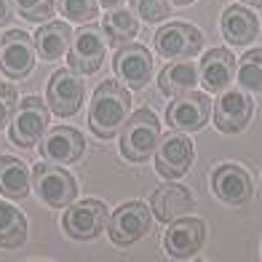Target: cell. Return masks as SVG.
<instances>
[{
    "instance_id": "obj_24",
    "label": "cell",
    "mask_w": 262,
    "mask_h": 262,
    "mask_svg": "<svg viewBox=\"0 0 262 262\" xmlns=\"http://www.w3.org/2000/svg\"><path fill=\"white\" fill-rule=\"evenodd\" d=\"M27 241V217L16 206L0 201V249H19Z\"/></svg>"
},
{
    "instance_id": "obj_1",
    "label": "cell",
    "mask_w": 262,
    "mask_h": 262,
    "mask_svg": "<svg viewBox=\"0 0 262 262\" xmlns=\"http://www.w3.org/2000/svg\"><path fill=\"white\" fill-rule=\"evenodd\" d=\"M128 89H123L118 80H104L97 86L89 104V126L94 137L113 139L123 128L128 118Z\"/></svg>"
},
{
    "instance_id": "obj_18",
    "label": "cell",
    "mask_w": 262,
    "mask_h": 262,
    "mask_svg": "<svg viewBox=\"0 0 262 262\" xmlns=\"http://www.w3.org/2000/svg\"><path fill=\"white\" fill-rule=\"evenodd\" d=\"M193 195H190V190L182 187V185H161L156 193H152L150 198V209H152V217H156L158 222L169 225L171 220L177 217H185V214L193 209Z\"/></svg>"
},
{
    "instance_id": "obj_11",
    "label": "cell",
    "mask_w": 262,
    "mask_h": 262,
    "mask_svg": "<svg viewBox=\"0 0 262 262\" xmlns=\"http://www.w3.org/2000/svg\"><path fill=\"white\" fill-rule=\"evenodd\" d=\"M204 49V32L185 21H171L156 32V51L166 59H193Z\"/></svg>"
},
{
    "instance_id": "obj_10",
    "label": "cell",
    "mask_w": 262,
    "mask_h": 262,
    "mask_svg": "<svg viewBox=\"0 0 262 262\" xmlns=\"http://www.w3.org/2000/svg\"><path fill=\"white\" fill-rule=\"evenodd\" d=\"M193 142L182 131H169L156 147V171L166 180H180L182 174L193 166Z\"/></svg>"
},
{
    "instance_id": "obj_17",
    "label": "cell",
    "mask_w": 262,
    "mask_h": 262,
    "mask_svg": "<svg viewBox=\"0 0 262 262\" xmlns=\"http://www.w3.org/2000/svg\"><path fill=\"white\" fill-rule=\"evenodd\" d=\"M252 113H254V102L244 91H228L214 104V126L222 134H238L252 121Z\"/></svg>"
},
{
    "instance_id": "obj_21",
    "label": "cell",
    "mask_w": 262,
    "mask_h": 262,
    "mask_svg": "<svg viewBox=\"0 0 262 262\" xmlns=\"http://www.w3.org/2000/svg\"><path fill=\"white\" fill-rule=\"evenodd\" d=\"M70 40H73V30L64 21H46L32 38L35 51L43 62H54V59L64 56V51L70 49Z\"/></svg>"
},
{
    "instance_id": "obj_23",
    "label": "cell",
    "mask_w": 262,
    "mask_h": 262,
    "mask_svg": "<svg viewBox=\"0 0 262 262\" xmlns=\"http://www.w3.org/2000/svg\"><path fill=\"white\" fill-rule=\"evenodd\" d=\"M0 193L14 201H21L30 195L27 163H21L14 156H0Z\"/></svg>"
},
{
    "instance_id": "obj_16",
    "label": "cell",
    "mask_w": 262,
    "mask_h": 262,
    "mask_svg": "<svg viewBox=\"0 0 262 262\" xmlns=\"http://www.w3.org/2000/svg\"><path fill=\"white\" fill-rule=\"evenodd\" d=\"M113 70L128 89H145L152 75L150 51L142 43H126L118 49V54L113 59Z\"/></svg>"
},
{
    "instance_id": "obj_31",
    "label": "cell",
    "mask_w": 262,
    "mask_h": 262,
    "mask_svg": "<svg viewBox=\"0 0 262 262\" xmlns=\"http://www.w3.org/2000/svg\"><path fill=\"white\" fill-rule=\"evenodd\" d=\"M11 21V0H0V27Z\"/></svg>"
},
{
    "instance_id": "obj_9",
    "label": "cell",
    "mask_w": 262,
    "mask_h": 262,
    "mask_svg": "<svg viewBox=\"0 0 262 262\" xmlns=\"http://www.w3.org/2000/svg\"><path fill=\"white\" fill-rule=\"evenodd\" d=\"M206 241V225L198 217H177L169 222V230L163 235V249L174 259H190L201 252Z\"/></svg>"
},
{
    "instance_id": "obj_19",
    "label": "cell",
    "mask_w": 262,
    "mask_h": 262,
    "mask_svg": "<svg viewBox=\"0 0 262 262\" xmlns=\"http://www.w3.org/2000/svg\"><path fill=\"white\" fill-rule=\"evenodd\" d=\"M233 75H235V56L228 49H211L201 59L198 80L209 91H225L228 83L233 80Z\"/></svg>"
},
{
    "instance_id": "obj_7",
    "label": "cell",
    "mask_w": 262,
    "mask_h": 262,
    "mask_svg": "<svg viewBox=\"0 0 262 262\" xmlns=\"http://www.w3.org/2000/svg\"><path fill=\"white\" fill-rule=\"evenodd\" d=\"M107 54V40L97 27H80L67 49V64L78 75H94L104 62Z\"/></svg>"
},
{
    "instance_id": "obj_14",
    "label": "cell",
    "mask_w": 262,
    "mask_h": 262,
    "mask_svg": "<svg viewBox=\"0 0 262 262\" xmlns=\"http://www.w3.org/2000/svg\"><path fill=\"white\" fill-rule=\"evenodd\" d=\"M209 115H211V99L206 94L190 91L169 104L166 121L174 131H201L209 123Z\"/></svg>"
},
{
    "instance_id": "obj_30",
    "label": "cell",
    "mask_w": 262,
    "mask_h": 262,
    "mask_svg": "<svg viewBox=\"0 0 262 262\" xmlns=\"http://www.w3.org/2000/svg\"><path fill=\"white\" fill-rule=\"evenodd\" d=\"M16 104H19L16 89L11 83H0V128H6L11 123V115H14Z\"/></svg>"
},
{
    "instance_id": "obj_27",
    "label": "cell",
    "mask_w": 262,
    "mask_h": 262,
    "mask_svg": "<svg viewBox=\"0 0 262 262\" xmlns=\"http://www.w3.org/2000/svg\"><path fill=\"white\" fill-rule=\"evenodd\" d=\"M131 8L147 25H156V21H163L166 16H171V0H131Z\"/></svg>"
},
{
    "instance_id": "obj_8",
    "label": "cell",
    "mask_w": 262,
    "mask_h": 262,
    "mask_svg": "<svg viewBox=\"0 0 262 262\" xmlns=\"http://www.w3.org/2000/svg\"><path fill=\"white\" fill-rule=\"evenodd\" d=\"M35 67V43L27 32L11 30L0 38V70L11 80H25Z\"/></svg>"
},
{
    "instance_id": "obj_34",
    "label": "cell",
    "mask_w": 262,
    "mask_h": 262,
    "mask_svg": "<svg viewBox=\"0 0 262 262\" xmlns=\"http://www.w3.org/2000/svg\"><path fill=\"white\" fill-rule=\"evenodd\" d=\"M174 6H190V3H195V0H171Z\"/></svg>"
},
{
    "instance_id": "obj_3",
    "label": "cell",
    "mask_w": 262,
    "mask_h": 262,
    "mask_svg": "<svg viewBox=\"0 0 262 262\" xmlns=\"http://www.w3.org/2000/svg\"><path fill=\"white\" fill-rule=\"evenodd\" d=\"M32 187L38 193V198L51 209H67L78 195V185L73 180V174L51 161H40L35 166Z\"/></svg>"
},
{
    "instance_id": "obj_20",
    "label": "cell",
    "mask_w": 262,
    "mask_h": 262,
    "mask_svg": "<svg viewBox=\"0 0 262 262\" xmlns=\"http://www.w3.org/2000/svg\"><path fill=\"white\" fill-rule=\"evenodd\" d=\"M222 35L230 46H249L259 35V19L244 6H230L222 14Z\"/></svg>"
},
{
    "instance_id": "obj_12",
    "label": "cell",
    "mask_w": 262,
    "mask_h": 262,
    "mask_svg": "<svg viewBox=\"0 0 262 262\" xmlns=\"http://www.w3.org/2000/svg\"><path fill=\"white\" fill-rule=\"evenodd\" d=\"M83 97H86V86L73 70H56L51 75L49 89H46V102L51 113H56L59 118H73L83 107Z\"/></svg>"
},
{
    "instance_id": "obj_28",
    "label": "cell",
    "mask_w": 262,
    "mask_h": 262,
    "mask_svg": "<svg viewBox=\"0 0 262 262\" xmlns=\"http://www.w3.org/2000/svg\"><path fill=\"white\" fill-rule=\"evenodd\" d=\"M59 11H62V16L73 19V21H80V25H86L97 16V0H56Z\"/></svg>"
},
{
    "instance_id": "obj_6",
    "label": "cell",
    "mask_w": 262,
    "mask_h": 262,
    "mask_svg": "<svg viewBox=\"0 0 262 262\" xmlns=\"http://www.w3.org/2000/svg\"><path fill=\"white\" fill-rule=\"evenodd\" d=\"M62 228L73 241H91L102 230H107V206L97 198H86L67 206L62 217Z\"/></svg>"
},
{
    "instance_id": "obj_2",
    "label": "cell",
    "mask_w": 262,
    "mask_h": 262,
    "mask_svg": "<svg viewBox=\"0 0 262 262\" xmlns=\"http://www.w3.org/2000/svg\"><path fill=\"white\" fill-rule=\"evenodd\" d=\"M161 142V123L158 115L142 107V110L131 113L121 128V156L131 163H142L156 152Z\"/></svg>"
},
{
    "instance_id": "obj_5",
    "label": "cell",
    "mask_w": 262,
    "mask_h": 262,
    "mask_svg": "<svg viewBox=\"0 0 262 262\" xmlns=\"http://www.w3.org/2000/svg\"><path fill=\"white\" fill-rule=\"evenodd\" d=\"M152 228V217H150V206L142 201H128L121 204L107 220V235L115 246H131L139 238H145Z\"/></svg>"
},
{
    "instance_id": "obj_33",
    "label": "cell",
    "mask_w": 262,
    "mask_h": 262,
    "mask_svg": "<svg viewBox=\"0 0 262 262\" xmlns=\"http://www.w3.org/2000/svg\"><path fill=\"white\" fill-rule=\"evenodd\" d=\"M244 6H252V8H262V0H241Z\"/></svg>"
},
{
    "instance_id": "obj_4",
    "label": "cell",
    "mask_w": 262,
    "mask_h": 262,
    "mask_svg": "<svg viewBox=\"0 0 262 262\" xmlns=\"http://www.w3.org/2000/svg\"><path fill=\"white\" fill-rule=\"evenodd\" d=\"M49 131V107L40 97H27L16 104L8 123V137L19 147H35Z\"/></svg>"
},
{
    "instance_id": "obj_13",
    "label": "cell",
    "mask_w": 262,
    "mask_h": 262,
    "mask_svg": "<svg viewBox=\"0 0 262 262\" xmlns=\"http://www.w3.org/2000/svg\"><path fill=\"white\" fill-rule=\"evenodd\" d=\"M40 158L51 161V163H75L83 158L86 152V142H83V134L73 126H54L43 134V139L38 142Z\"/></svg>"
},
{
    "instance_id": "obj_32",
    "label": "cell",
    "mask_w": 262,
    "mask_h": 262,
    "mask_svg": "<svg viewBox=\"0 0 262 262\" xmlns=\"http://www.w3.org/2000/svg\"><path fill=\"white\" fill-rule=\"evenodd\" d=\"M99 3H102L104 8H110V11H113V8H121L126 0H99Z\"/></svg>"
},
{
    "instance_id": "obj_25",
    "label": "cell",
    "mask_w": 262,
    "mask_h": 262,
    "mask_svg": "<svg viewBox=\"0 0 262 262\" xmlns=\"http://www.w3.org/2000/svg\"><path fill=\"white\" fill-rule=\"evenodd\" d=\"M102 30H104L110 46H126V43H131V38H137L139 25H137V16L131 14V11L113 8L110 14L102 19Z\"/></svg>"
},
{
    "instance_id": "obj_29",
    "label": "cell",
    "mask_w": 262,
    "mask_h": 262,
    "mask_svg": "<svg viewBox=\"0 0 262 262\" xmlns=\"http://www.w3.org/2000/svg\"><path fill=\"white\" fill-rule=\"evenodd\" d=\"M14 6L27 21H49L54 16V0H14Z\"/></svg>"
},
{
    "instance_id": "obj_26",
    "label": "cell",
    "mask_w": 262,
    "mask_h": 262,
    "mask_svg": "<svg viewBox=\"0 0 262 262\" xmlns=\"http://www.w3.org/2000/svg\"><path fill=\"white\" fill-rule=\"evenodd\" d=\"M235 80L246 91H262V49H252L241 56L235 67Z\"/></svg>"
},
{
    "instance_id": "obj_15",
    "label": "cell",
    "mask_w": 262,
    "mask_h": 262,
    "mask_svg": "<svg viewBox=\"0 0 262 262\" xmlns=\"http://www.w3.org/2000/svg\"><path fill=\"white\" fill-rule=\"evenodd\" d=\"M252 190L254 185L249 171L235 163H222L211 174V193L228 206H244L252 198Z\"/></svg>"
},
{
    "instance_id": "obj_22",
    "label": "cell",
    "mask_w": 262,
    "mask_h": 262,
    "mask_svg": "<svg viewBox=\"0 0 262 262\" xmlns=\"http://www.w3.org/2000/svg\"><path fill=\"white\" fill-rule=\"evenodd\" d=\"M198 83V67L193 62H171L161 70L158 75V89L166 97H182L190 94Z\"/></svg>"
}]
</instances>
